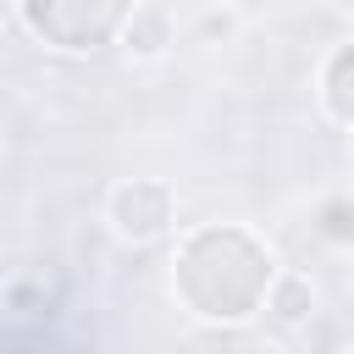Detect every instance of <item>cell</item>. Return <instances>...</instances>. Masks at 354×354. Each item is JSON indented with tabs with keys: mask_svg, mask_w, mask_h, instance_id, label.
Listing matches in <instances>:
<instances>
[{
	"mask_svg": "<svg viewBox=\"0 0 354 354\" xmlns=\"http://www.w3.org/2000/svg\"><path fill=\"white\" fill-rule=\"evenodd\" d=\"M277 277L271 243L238 221L194 227L171 254V293L177 304L205 326H238L266 304V288Z\"/></svg>",
	"mask_w": 354,
	"mask_h": 354,
	"instance_id": "1",
	"label": "cell"
},
{
	"mask_svg": "<svg viewBox=\"0 0 354 354\" xmlns=\"http://www.w3.org/2000/svg\"><path fill=\"white\" fill-rule=\"evenodd\" d=\"M17 11H22V28L33 39H44L50 50L88 55V50L122 39L133 0H17Z\"/></svg>",
	"mask_w": 354,
	"mask_h": 354,
	"instance_id": "2",
	"label": "cell"
},
{
	"mask_svg": "<svg viewBox=\"0 0 354 354\" xmlns=\"http://www.w3.org/2000/svg\"><path fill=\"white\" fill-rule=\"evenodd\" d=\"M105 216H111V232H116L122 243H155V238L171 232V221H177V194H171V183H160V177H127V183L111 188Z\"/></svg>",
	"mask_w": 354,
	"mask_h": 354,
	"instance_id": "3",
	"label": "cell"
},
{
	"mask_svg": "<svg viewBox=\"0 0 354 354\" xmlns=\"http://www.w3.org/2000/svg\"><path fill=\"white\" fill-rule=\"evenodd\" d=\"M171 44H177L171 17H166L160 6H133L127 28H122V50H127V61H160Z\"/></svg>",
	"mask_w": 354,
	"mask_h": 354,
	"instance_id": "4",
	"label": "cell"
},
{
	"mask_svg": "<svg viewBox=\"0 0 354 354\" xmlns=\"http://www.w3.org/2000/svg\"><path fill=\"white\" fill-rule=\"evenodd\" d=\"M321 105H326L332 122L354 127V39L337 44L326 55V66H321Z\"/></svg>",
	"mask_w": 354,
	"mask_h": 354,
	"instance_id": "5",
	"label": "cell"
},
{
	"mask_svg": "<svg viewBox=\"0 0 354 354\" xmlns=\"http://www.w3.org/2000/svg\"><path fill=\"white\" fill-rule=\"evenodd\" d=\"M266 310L282 321V326H304L315 315V282L304 271H277L271 288H266Z\"/></svg>",
	"mask_w": 354,
	"mask_h": 354,
	"instance_id": "6",
	"label": "cell"
},
{
	"mask_svg": "<svg viewBox=\"0 0 354 354\" xmlns=\"http://www.w3.org/2000/svg\"><path fill=\"white\" fill-rule=\"evenodd\" d=\"M315 232L337 249H354V194H332L315 210Z\"/></svg>",
	"mask_w": 354,
	"mask_h": 354,
	"instance_id": "7",
	"label": "cell"
},
{
	"mask_svg": "<svg viewBox=\"0 0 354 354\" xmlns=\"http://www.w3.org/2000/svg\"><path fill=\"white\" fill-rule=\"evenodd\" d=\"M232 28H238V17H232V11H210V17H205V39H216V33L227 39Z\"/></svg>",
	"mask_w": 354,
	"mask_h": 354,
	"instance_id": "8",
	"label": "cell"
}]
</instances>
